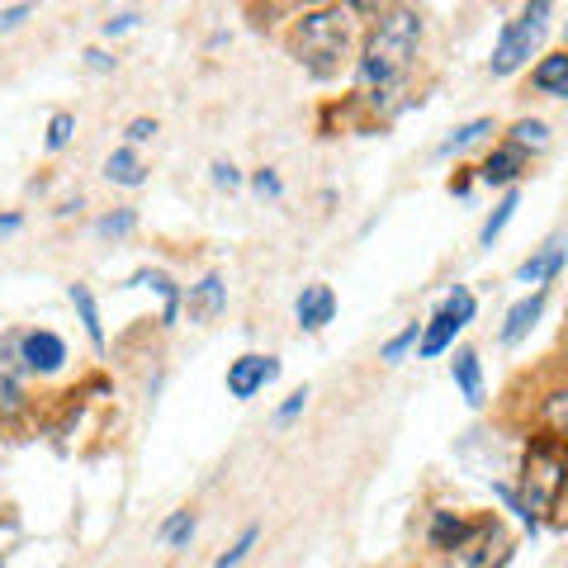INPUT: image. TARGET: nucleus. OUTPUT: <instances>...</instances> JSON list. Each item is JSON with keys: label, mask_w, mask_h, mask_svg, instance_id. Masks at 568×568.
Wrapping results in <instances>:
<instances>
[{"label": "nucleus", "mask_w": 568, "mask_h": 568, "mask_svg": "<svg viewBox=\"0 0 568 568\" xmlns=\"http://www.w3.org/2000/svg\"><path fill=\"white\" fill-rule=\"evenodd\" d=\"M422 43V14L417 10H388L384 20L369 29V39L361 48V62H355V85L369 104L388 100L403 85V77L413 71Z\"/></svg>", "instance_id": "nucleus-1"}, {"label": "nucleus", "mask_w": 568, "mask_h": 568, "mask_svg": "<svg viewBox=\"0 0 568 568\" xmlns=\"http://www.w3.org/2000/svg\"><path fill=\"white\" fill-rule=\"evenodd\" d=\"M521 488L526 497H517L526 511V526H540V511H555V503L568 493V446L559 436H530L526 446V465H521Z\"/></svg>", "instance_id": "nucleus-2"}, {"label": "nucleus", "mask_w": 568, "mask_h": 568, "mask_svg": "<svg viewBox=\"0 0 568 568\" xmlns=\"http://www.w3.org/2000/svg\"><path fill=\"white\" fill-rule=\"evenodd\" d=\"M294 52L313 77H336L351 52V14L346 10H308L294 24Z\"/></svg>", "instance_id": "nucleus-3"}, {"label": "nucleus", "mask_w": 568, "mask_h": 568, "mask_svg": "<svg viewBox=\"0 0 568 568\" xmlns=\"http://www.w3.org/2000/svg\"><path fill=\"white\" fill-rule=\"evenodd\" d=\"M545 29H549V6L545 0H536V6H526L517 20H507V29L497 33V48H493V77H511L530 52L540 48V39H545Z\"/></svg>", "instance_id": "nucleus-4"}, {"label": "nucleus", "mask_w": 568, "mask_h": 568, "mask_svg": "<svg viewBox=\"0 0 568 568\" xmlns=\"http://www.w3.org/2000/svg\"><path fill=\"white\" fill-rule=\"evenodd\" d=\"M24 361H20V336H6L0 342V426L24 417Z\"/></svg>", "instance_id": "nucleus-5"}, {"label": "nucleus", "mask_w": 568, "mask_h": 568, "mask_svg": "<svg viewBox=\"0 0 568 568\" xmlns=\"http://www.w3.org/2000/svg\"><path fill=\"white\" fill-rule=\"evenodd\" d=\"M503 545H507L503 526L493 517H484V521H469V536L450 549V559H455V568H488L497 555H503Z\"/></svg>", "instance_id": "nucleus-6"}, {"label": "nucleus", "mask_w": 568, "mask_h": 568, "mask_svg": "<svg viewBox=\"0 0 568 568\" xmlns=\"http://www.w3.org/2000/svg\"><path fill=\"white\" fill-rule=\"evenodd\" d=\"M275 375H280L275 355H242V361L227 365V394L246 403V398H256Z\"/></svg>", "instance_id": "nucleus-7"}, {"label": "nucleus", "mask_w": 568, "mask_h": 568, "mask_svg": "<svg viewBox=\"0 0 568 568\" xmlns=\"http://www.w3.org/2000/svg\"><path fill=\"white\" fill-rule=\"evenodd\" d=\"M20 361L33 375H58L67 365V342L58 332H24L20 336Z\"/></svg>", "instance_id": "nucleus-8"}, {"label": "nucleus", "mask_w": 568, "mask_h": 568, "mask_svg": "<svg viewBox=\"0 0 568 568\" xmlns=\"http://www.w3.org/2000/svg\"><path fill=\"white\" fill-rule=\"evenodd\" d=\"M294 317H298V327L304 332H323L336 317L332 284H304V294H298V304H294Z\"/></svg>", "instance_id": "nucleus-9"}, {"label": "nucleus", "mask_w": 568, "mask_h": 568, "mask_svg": "<svg viewBox=\"0 0 568 568\" xmlns=\"http://www.w3.org/2000/svg\"><path fill=\"white\" fill-rule=\"evenodd\" d=\"M185 308H190V323H213V317L227 308V284H223V275H204L200 284H190Z\"/></svg>", "instance_id": "nucleus-10"}, {"label": "nucleus", "mask_w": 568, "mask_h": 568, "mask_svg": "<svg viewBox=\"0 0 568 568\" xmlns=\"http://www.w3.org/2000/svg\"><path fill=\"white\" fill-rule=\"evenodd\" d=\"M526 171V152H517L511 142H503L497 152H488V162L478 166V181L484 185H511Z\"/></svg>", "instance_id": "nucleus-11"}, {"label": "nucleus", "mask_w": 568, "mask_h": 568, "mask_svg": "<svg viewBox=\"0 0 568 568\" xmlns=\"http://www.w3.org/2000/svg\"><path fill=\"white\" fill-rule=\"evenodd\" d=\"M540 313H545V290H536L530 298H521V304H511L507 323H503V342H507V346H517L521 336L540 323Z\"/></svg>", "instance_id": "nucleus-12"}, {"label": "nucleus", "mask_w": 568, "mask_h": 568, "mask_svg": "<svg viewBox=\"0 0 568 568\" xmlns=\"http://www.w3.org/2000/svg\"><path fill=\"white\" fill-rule=\"evenodd\" d=\"M530 85H536L540 95H564L568 100V52H549V58H540L536 71H530Z\"/></svg>", "instance_id": "nucleus-13"}, {"label": "nucleus", "mask_w": 568, "mask_h": 568, "mask_svg": "<svg viewBox=\"0 0 568 568\" xmlns=\"http://www.w3.org/2000/svg\"><path fill=\"white\" fill-rule=\"evenodd\" d=\"M129 284H142V290H156L162 294V327L175 323V313H181V290H175V280L166 271H138Z\"/></svg>", "instance_id": "nucleus-14"}, {"label": "nucleus", "mask_w": 568, "mask_h": 568, "mask_svg": "<svg viewBox=\"0 0 568 568\" xmlns=\"http://www.w3.org/2000/svg\"><path fill=\"white\" fill-rule=\"evenodd\" d=\"M450 369H455V384H459V394H465V403H484V369H478V355L474 351H455V361H450Z\"/></svg>", "instance_id": "nucleus-15"}, {"label": "nucleus", "mask_w": 568, "mask_h": 568, "mask_svg": "<svg viewBox=\"0 0 568 568\" xmlns=\"http://www.w3.org/2000/svg\"><path fill=\"white\" fill-rule=\"evenodd\" d=\"M564 256H568V246H564V242H549L545 252H536V256H530V261L521 265V271H517V280H521V284H545L549 275H559Z\"/></svg>", "instance_id": "nucleus-16"}, {"label": "nucleus", "mask_w": 568, "mask_h": 568, "mask_svg": "<svg viewBox=\"0 0 568 568\" xmlns=\"http://www.w3.org/2000/svg\"><path fill=\"white\" fill-rule=\"evenodd\" d=\"M469 536V521L455 517V511H436L432 517V549H440V555H450V549Z\"/></svg>", "instance_id": "nucleus-17"}, {"label": "nucleus", "mask_w": 568, "mask_h": 568, "mask_svg": "<svg viewBox=\"0 0 568 568\" xmlns=\"http://www.w3.org/2000/svg\"><path fill=\"white\" fill-rule=\"evenodd\" d=\"M71 304H77L81 323H85V336H91V346L104 351V323H100V308H95V294L85 290V284H71Z\"/></svg>", "instance_id": "nucleus-18"}, {"label": "nucleus", "mask_w": 568, "mask_h": 568, "mask_svg": "<svg viewBox=\"0 0 568 568\" xmlns=\"http://www.w3.org/2000/svg\"><path fill=\"white\" fill-rule=\"evenodd\" d=\"M104 175H110L114 185H142V181H148V166H142L129 148H119L110 162H104Z\"/></svg>", "instance_id": "nucleus-19"}, {"label": "nucleus", "mask_w": 568, "mask_h": 568, "mask_svg": "<svg viewBox=\"0 0 568 568\" xmlns=\"http://www.w3.org/2000/svg\"><path fill=\"white\" fill-rule=\"evenodd\" d=\"M455 332H459V327L450 323V317H446V313H436L432 323L422 327V342H417V351H422V355H440V351H450Z\"/></svg>", "instance_id": "nucleus-20"}, {"label": "nucleus", "mask_w": 568, "mask_h": 568, "mask_svg": "<svg viewBox=\"0 0 568 568\" xmlns=\"http://www.w3.org/2000/svg\"><path fill=\"white\" fill-rule=\"evenodd\" d=\"M493 133V119H469V123H459V129L440 142V156H450V152H465V148H474V142H484Z\"/></svg>", "instance_id": "nucleus-21"}, {"label": "nucleus", "mask_w": 568, "mask_h": 568, "mask_svg": "<svg viewBox=\"0 0 568 568\" xmlns=\"http://www.w3.org/2000/svg\"><path fill=\"white\" fill-rule=\"evenodd\" d=\"M545 142H549V129H545V123L540 119H521V123H511V148H517V152H540L545 148Z\"/></svg>", "instance_id": "nucleus-22"}, {"label": "nucleus", "mask_w": 568, "mask_h": 568, "mask_svg": "<svg viewBox=\"0 0 568 568\" xmlns=\"http://www.w3.org/2000/svg\"><path fill=\"white\" fill-rule=\"evenodd\" d=\"M517 209H521V194H517V190H511V194H507V200H503V204H497V209H493V219L484 223V233H478V242H484V246H493V242H497V233H503V227L511 223V213H517Z\"/></svg>", "instance_id": "nucleus-23"}, {"label": "nucleus", "mask_w": 568, "mask_h": 568, "mask_svg": "<svg viewBox=\"0 0 568 568\" xmlns=\"http://www.w3.org/2000/svg\"><path fill=\"white\" fill-rule=\"evenodd\" d=\"M545 422H549V436H559L568 446V388H559V394L545 398Z\"/></svg>", "instance_id": "nucleus-24"}, {"label": "nucleus", "mask_w": 568, "mask_h": 568, "mask_svg": "<svg viewBox=\"0 0 568 568\" xmlns=\"http://www.w3.org/2000/svg\"><path fill=\"white\" fill-rule=\"evenodd\" d=\"M190 536H194V511H175V517H171L162 530H156V540L171 545V549H181Z\"/></svg>", "instance_id": "nucleus-25"}, {"label": "nucleus", "mask_w": 568, "mask_h": 568, "mask_svg": "<svg viewBox=\"0 0 568 568\" xmlns=\"http://www.w3.org/2000/svg\"><path fill=\"white\" fill-rule=\"evenodd\" d=\"M440 313H446L455 327H469V317H474V294H469V290H459V284H455L450 298L440 304Z\"/></svg>", "instance_id": "nucleus-26"}, {"label": "nucleus", "mask_w": 568, "mask_h": 568, "mask_svg": "<svg viewBox=\"0 0 568 568\" xmlns=\"http://www.w3.org/2000/svg\"><path fill=\"white\" fill-rule=\"evenodd\" d=\"M417 342H422V323H407V327L394 336V342H384L379 355H384L388 365H398V361H403V351H407V346H417Z\"/></svg>", "instance_id": "nucleus-27"}, {"label": "nucleus", "mask_w": 568, "mask_h": 568, "mask_svg": "<svg viewBox=\"0 0 568 568\" xmlns=\"http://www.w3.org/2000/svg\"><path fill=\"white\" fill-rule=\"evenodd\" d=\"M133 227H138V213L133 209H119V213H110V219L95 223V233L100 237H123V233H133Z\"/></svg>", "instance_id": "nucleus-28"}, {"label": "nucleus", "mask_w": 568, "mask_h": 568, "mask_svg": "<svg viewBox=\"0 0 568 568\" xmlns=\"http://www.w3.org/2000/svg\"><path fill=\"white\" fill-rule=\"evenodd\" d=\"M71 133H77V119H71L67 110L52 114V123H48V152H62L67 142H71Z\"/></svg>", "instance_id": "nucleus-29"}, {"label": "nucleus", "mask_w": 568, "mask_h": 568, "mask_svg": "<svg viewBox=\"0 0 568 568\" xmlns=\"http://www.w3.org/2000/svg\"><path fill=\"white\" fill-rule=\"evenodd\" d=\"M256 536H261V530H256V526H246V530H242V540H237L233 549H227V555H223L219 564H213V568H237V564L246 559V549H252V545H256Z\"/></svg>", "instance_id": "nucleus-30"}, {"label": "nucleus", "mask_w": 568, "mask_h": 568, "mask_svg": "<svg viewBox=\"0 0 568 568\" xmlns=\"http://www.w3.org/2000/svg\"><path fill=\"white\" fill-rule=\"evenodd\" d=\"M304 403H308V388H298V394H290V403L280 407V422H290V417H298L304 413Z\"/></svg>", "instance_id": "nucleus-31"}, {"label": "nucleus", "mask_w": 568, "mask_h": 568, "mask_svg": "<svg viewBox=\"0 0 568 568\" xmlns=\"http://www.w3.org/2000/svg\"><path fill=\"white\" fill-rule=\"evenodd\" d=\"M156 133V119H133L129 123V142H148Z\"/></svg>", "instance_id": "nucleus-32"}, {"label": "nucleus", "mask_w": 568, "mask_h": 568, "mask_svg": "<svg viewBox=\"0 0 568 568\" xmlns=\"http://www.w3.org/2000/svg\"><path fill=\"white\" fill-rule=\"evenodd\" d=\"M138 20H142V14H133V10H129V14H114V20H110V24H104V33H110V39H114V33H123V29H133Z\"/></svg>", "instance_id": "nucleus-33"}, {"label": "nucleus", "mask_w": 568, "mask_h": 568, "mask_svg": "<svg viewBox=\"0 0 568 568\" xmlns=\"http://www.w3.org/2000/svg\"><path fill=\"white\" fill-rule=\"evenodd\" d=\"M213 181H219V185H227V190H233V185L242 181V175H237V166H227V162H219V166H213Z\"/></svg>", "instance_id": "nucleus-34"}, {"label": "nucleus", "mask_w": 568, "mask_h": 568, "mask_svg": "<svg viewBox=\"0 0 568 568\" xmlns=\"http://www.w3.org/2000/svg\"><path fill=\"white\" fill-rule=\"evenodd\" d=\"M20 20H29V6H10V10H0V29H14Z\"/></svg>", "instance_id": "nucleus-35"}, {"label": "nucleus", "mask_w": 568, "mask_h": 568, "mask_svg": "<svg viewBox=\"0 0 568 568\" xmlns=\"http://www.w3.org/2000/svg\"><path fill=\"white\" fill-rule=\"evenodd\" d=\"M256 190L261 194H280V175L275 171H256Z\"/></svg>", "instance_id": "nucleus-36"}, {"label": "nucleus", "mask_w": 568, "mask_h": 568, "mask_svg": "<svg viewBox=\"0 0 568 568\" xmlns=\"http://www.w3.org/2000/svg\"><path fill=\"white\" fill-rule=\"evenodd\" d=\"M85 62H91V67H100V71H104V67H114V58H104L100 48H91V52H85Z\"/></svg>", "instance_id": "nucleus-37"}, {"label": "nucleus", "mask_w": 568, "mask_h": 568, "mask_svg": "<svg viewBox=\"0 0 568 568\" xmlns=\"http://www.w3.org/2000/svg\"><path fill=\"white\" fill-rule=\"evenodd\" d=\"M20 223H24L20 213H6V219H0V233H20Z\"/></svg>", "instance_id": "nucleus-38"}, {"label": "nucleus", "mask_w": 568, "mask_h": 568, "mask_svg": "<svg viewBox=\"0 0 568 568\" xmlns=\"http://www.w3.org/2000/svg\"><path fill=\"white\" fill-rule=\"evenodd\" d=\"M0 568H6V564H0Z\"/></svg>", "instance_id": "nucleus-39"}]
</instances>
